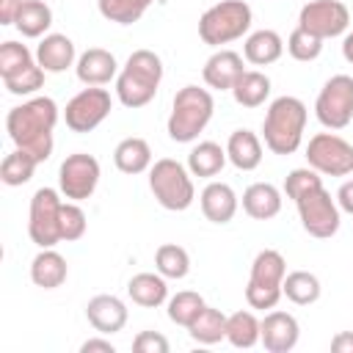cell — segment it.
<instances>
[{"instance_id":"obj_1","label":"cell","mask_w":353,"mask_h":353,"mask_svg":"<svg viewBox=\"0 0 353 353\" xmlns=\"http://www.w3.org/2000/svg\"><path fill=\"white\" fill-rule=\"evenodd\" d=\"M58 124V105L50 97H33L6 116L8 138L17 149H25L39 163H44L52 154V130Z\"/></svg>"},{"instance_id":"obj_2","label":"cell","mask_w":353,"mask_h":353,"mask_svg":"<svg viewBox=\"0 0 353 353\" xmlns=\"http://www.w3.org/2000/svg\"><path fill=\"white\" fill-rule=\"evenodd\" d=\"M163 80V61L152 50H135L116 77V97L124 108H143L154 99Z\"/></svg>"},{"instance_id":"obj_3","label":"cell","mask_w":353,"mask_h":353,"mask_svg":"<svg viewBox=\"0 0 353 353\" xmlns=\"http://www.w3.org/2000/svg\"><path fill=\"white\" fill-rule=\"evenodd\" d=\"M306 130V105L298 97H279L270 102L265 121H262V135L265 146L273 154H292Z\"/></svg>"},{"instance_id":"obj_4","label":"cell","mask_w":353,"mask_h":353,"mask_svg":"<svg viewBox=\"0 0 353 353\" xmlns=\"http://www.w3.org/2000/svg\"><path fill=\"white\" fill-rule=\"evenodd\" d=\"M215 110L212 94L199 85H185L174 94L171 116H168V138L176 143H190L210 124Z\"/></svg>"},{"instance_id":"obj_5","label":"cell","mask_w":353,"mask_h":353,"mask_svg":"<svg viewBox=\"0 0 353 353\" xmlns=\"http://www.w3.org/2000/svg\"><path fill=\"white\" fill-rule=\"evenodd\" d=\"M251 28V6L243 0H221L212 8H207L199 19V36L210 47L229 44L248 33Z\"/></svg>"},{"instance_id":"obj_6","label":"cell","mask_w":353,"mask_h":353,"mask_svg":"<svg viewBox=\"0 0 353 353\" xmlns=\"http://www.w3.org/2000/svg\"><path fill=\"white\" fill-rule=\"evenodd\" d=\"M149 188H152L157 204L171 212L188 210L196 199V188H193L188 168L171 157H163L149 168Z\"/></svg>"},{"instance_id":"obj_7","label":"cell","mask_w":353,"mask_h":353,"mask_svg":"<svg viewBox=\"0 0 353 353\" xmlns=\"http://www.w3.org/2000/svg\"><path fill=\"white\" fill-rule=\"evenodd\" d=\"M287 276V262L279 251L265 248L251 262V279L245 287V301L251 309H273L281 301V281Z\"/></svg>"},{"instance_id":"obj_8","label":"cell","mask_w":353,"mask_h":353,"mask_svg":"<svg viewBox=\"0 0 353 353\" xmlns=\"http://www.w3.org/2000/svg\"><path fill=\"white\" fill-rule=\"evenodd\" d=\"M295 207H298L303 229L312 237L325 240L339 232V204L331 199V193L323 185H314L306 193H301L295 199Z\"/></svg>"},{"instance_id":"obj_9","label":"cell","mask_w":353,"mask_h":353,"mask_svg":"<svg viewBox=\"0 0 353 353\" xmlns=\"http://www.w3.org/2000/svg\"><path fill=\"white\" fill-rule=\"evenodd\" d=\"M317 121L328 130H345L353 121V77L334 74L317 94Z\"/></svg>"},{"instance_id":"obj_10","label":"cell","mask_w":353,"mask_h":353,"mask_svg":"<svg viewBox=\"0 0 353 353\" xmlns=\"http://www.w3.org/2000/svg\"><path fill=\"white\" fill-rule=\"evenodd\" d=\"M306 160L314 171L328 176H347L353 174V143L334 132H317L309 138Z\"/></svg>"},{"instance_id":"obj_11","label":"cell","mask_w":353,"mask_h":353,"mask_svg":"<svg viewBox=\"0 0 353 353\" xmlns=\"http://www.w3.org/2000/svg\"><path fill=\"white\" fill-rule=\"evenodd\" d=\"M61 199L52 188H39L30 199L28 234L39 248H52L61 243Z\"/></svg>"},{"instance_id":"obj_12","label":"cell","mask_w":353,"mask_h":353,"mask_svg":"<svg viewBox=\"0 0 353 353\" xmlns=\"http://www.w3.org/2000/svg\"><path fill=\"white\" fill-rule=\"evenodd\" d=\"M110 108H113L110 94L99 85H88L66 102L63 121L72 132H91L110 116Z\"/></svg>"},{"instance_id":"obj_13","label":"cell","mask_w":353,"mask_h":353,"mask_svg":"<svg viewBox=\"0 0 353 353\" xmlns=\"http://www.w3.org/2000/svg\"><path fill=\"white\" fill-rule=\"evenodd\" d=\"M58 185L69 201H85L99 185V160L94 154H85V152L69 154L61 163Z\"/></svg>"},{"instance_id":"obj_14","label":"cell","mask_w":353,"mask_h":353,"mask_svg":"<svg viewBox=\"0 0 353 353\" xmlns=\"http://www.w3.org/2000/svg\"><path fill=\"white\" fill-rule=\"evenodd\" d=\"M347 25H350V11L342 0H312L301 8V17H298V28L320 39L342 36Z\"/></svg>"},{"instance_id":"obj_15","label":"cell","mask_w":353,"mask_h":353,"mask_svg":"<svg viewBox=\"0 0 353 353\" xmlns=\"http://www.w3.org/2000/svg\"><path fill=\"white\" fill-rule=\"evenodd\" d=\"M262 331H259V342L265 345V350L270 353H287L298 345V336H301V328H298V320L287 312H270L265 314V320L259 323Z\"/></svg>"},{"instance_id":"obj_16","label":"cell","mask_w":353,"mask_h":353,"mask_svg":"<svg viewBox=\"0 0 353 353\" xmlns=\"http://www.w3.org/2000/svg\"><path fill=\"white\" fill-rule=\"evenodd\" d=\"M243 58L234 52V50H218L207 58L204 69H201V77L210 88H218V91H232V85L237 83V77L243 74Z\"/></svg>"},{"instance_id":"obj_17","label":"cell","mask_w":353,"mask_h":353,"mask_svg":"<svg viewBox=\"0 0 353 353\" xmlns=\"http://www.w3.org/2000/svg\"><path fill=\"white\" fill-rule=\"evenodd\" d=\"M85 317L99 334H116L127 325V306L116 295H97L85 306Z\"/></svg>"},{"instance_id":"obj_18","label":"cell","mask_w":353,"mask_h":353,"mask_svg":"<svg viewBox=\"0 0 353 353\" xmlns=\"http://www.w3.org/2000/svg\"><path fill=\"white\" fill-rule=\"evenodd\" d=\"M74 69H77L80 83H85V85H105V83H110L113 77H119V74H116V72H119V63H116L113 52H108V50H102V47L85 50V52L77 58Z\"/></svg>"},{"instance_id":"obj_19","label":"cell","mask_w":353,"mask_h":353,"mask_svg":"<svg viewBox=\"0 0 353 353\" xmlns=\"http://www.w3.org/2000/svg\"><path fill=\"white\" fill-rule=\"evenodd\" d=\"M36 61H39V66L44 72H52V74L66 72L74 63V44H72V39L63 36V33L44 36L39 41V47H36Z\"/></svg>"},{"instance_id":"obj_20","label":"cell","mask_w":353,"mask_h":353,"mask_svg":"<svg viewBox=\"0 0 353 353\" xmlns=\"http://www.w3.org/2000/svg\"><path fill=\"white\" fill-rule=\"evenodd\" d=\"M201 212L212 223H229L237 212V196L226 182H210L201 190Z\"/></svg>"},{"instance_id":"obj_21","label":"cell","mask_w":353,"mask_h":353,"mask_svg":"<svg viewBox=\"0 0 353 353\" xmlns=\"http://www.w3.org/2000/svg\"><path fill=\"white\" fill-rule=\"evenodd\" d=\"M243 210L254 221H270L281 212V193L270 182H254L243 193Z\"/></svg>"},{"instance_id":"obj_22","label":"cell","mask_w":353,"mask_h":353,"mask_svg":"<svg viewBox=\"0 0 353 353\" xmlns=\"http://www.w3.org/2000/svg\"><path fill=\"white\" fill-rule=\"evenodd\" d=\"M226 157L240 171H254L262 163V141L251 130H234L226 141Z\"/></svg>"},{"instance_id":"obj_23","label":"cell","mask_w":353,"mask_h":353,"mask_svg":"<svg viewBox=\"0 0 353 353\" xmlns=\"http://www.w3.org/2000/svg\"><path fill=\"white\" fill-rule=\"evenodd\" d=\"M66 273H69L66 259H63L58 251H52V248H41V251L33 256V262H30V279H33V284L41 287V290H55V287H61V284L66 281Z\"/></svg>"},{"instance_id":"obj_24","label":"cell","mask_w":353,"mask_h":353,"mask_svg":"<svg viewBox=\"0 0 353 353\" xmlns=\"http://www.w3.org/2000/svg\"><path fill=\"white\" fill-rule=\"evenodd\" d=\"M281 52H284L281 36H279L276 30H268V28L251 33V36L245 39V44H243V55H245V61L254 63V66L276 63V61L281 58Z\"/></svg>"},{"instance_id":"obj_25","label":"cell","mask_w":353,"mask_h":353,"mask_svg":"<svg viewBox=\"0 0 353 353\" xmlns=\"http://www.w3.org/2000/svg\"><path fill=\"white\" fill-rule=\"evenodd\" d=\"M127 295L132 298V303L154 309L168 298V287H165V276L163 273H138L130 279L127 284Z\"/></svg>"},{"instance_id":"obj_26","label":"cell","mask_w":353,"mask_h":353,"mask_svg":"<svg viewBox=\"0 0 353 353\" xmlns=\"http://www.w3.org/2000/svg\"><path fill=\"white\" fill-rule=\"evenodd\" d=\"M113 163L121 174H143L152 168V149L143 138H124L113 152Z\"/></svg>"},{"instance_id":"obj_27","label":"cell","mask_w":353,"mask_h":353,"mask_svg":"<svg viewBox=\"0 0 353 353\" xmlns=\"http://www.w3.org/2000/svg\"><path fill=\"white\" fill-rule=\"evenodd\" d=\"M232 97L237 105L243 108H259L268 97H270V77L262 74V72H254V69H245L237 83L232 85Z\"/></svg>"},{"instance_id":"obj_28","label":"cell","mask_w":353,"mask_h":353,"mask_svg":"<svg viewBox=\"0 0 353 353\" xmlns=\"http://www.w3.org/2000/svg\"><path fill=\"white\" fill-rule=\"evenodd\" d=\"M226 149H221L215 141H201L199 146H193L190 149V154H188V171L193 174V176H204V179H210V176H215V174H221V168L226 165Z\"/></svg>"},{"instance_id":"obj_29","label":"cell","mask_w":353,"mask_h":353,"mask_svg":"<svg viewBox=\"0 0 353 353\" xmlns=\"http://www.w3.org/2000/svg\"><path fill=\"white\" fill-rule=\"evenodd\" d=\"M50 25H52V11H50L47 3H41V0H22V6L17 11V19H14V28L22 36L39 39Z\"/></svg>"},{"instance_id":"obj_30","label":"cell","mask_w":353,"mask_h":353,"mask_svg":"<svg viewBox=\"0 0 353 353\" xmlns=\"http://www.w3.org/2000/svg\"><path fill=\"white\" fill-rule=\"evenodd\" d=\"M188 334L193 342L199 345H215L221 339H226V314L221 309H212V306H204L199 312V317L188 325Z\"/></svg>"},{"instance_id":"obj_31","label":"cell","mask_w":353,"mask_h":353,"mask_svg":"<svg viewBox=\"0 0 353 353\" xmlns=\"http://www.w3.org/2000/svg\"><path fill=\"white\" fill-rule=\"evenodd\" d=\"M281 292L287 295V301H292L298 306H309L320 298V279L309 270H292L284 276Z\"/></svg>"},{"instance_id":"obj_32","label":"cell","mask_w":353,"mask_h":353,"mask_svg":"<svg viewBox=\"0 0 353 353\" xmlns=\"http://www.w3.org/2000/svg\"><path fill=\"white\" fill-rule=\"evenodd\" d=\"M259 320L251 312H234L226 317V339L234 347H254L259 342Z\"/></svg>"},{"instance_id":"obj_33","label":"cell","mask_w":353,"mask_h":353,"mask_svg":"<svg viewBox=\"0 0 353 353\" xmlns=\"http://www.w3.org/2000/svg\"><path fill=\"white\" fill-rule=\"evenodd\" d=\"M36 165H39V160L33 154H28L25 149H14L11 154H6V160L0 165V179L8 188H19L33 176Z\"/></svg>"},{"instance_id":"obj_34","label":"cell","mask_w":353,"mask_h":353,"mask_svg":"<svg viewBox=\"0 0 353 353\" xmlns=\"http://www.w3.org/2000/svg\"><path fill=\"white\" fill-rule=\"evenodd\" d=\"M154 268L157 273H163L165 279H185L190 270V256L182 245L176 243H163L154 251Z\"/></svg>"},{"instance_id":"obj_35","label":"cell","mask_w":353,"mask_h":353,"mask_svg":"<svg viewBox=\"0 0 353 353\" xmlns=\"http://www.w3.org/2000/svg\"><path fill=\"white\" fill-rule=\"evenodd\" d=\"M33 63H36V58L25 44H19V41H3L0 44V77L3 80L17 77L19 72H25Z\"/></svg>"},{"instance_id":"obj_36","label":"cell","mask_w":353,"mask_h":353,"mask_svg":"<svg viewBox=\"0 0 353 353\" xmlns=\"http://www.w3.org/2000/svg\"><path fill=\"white\" fill-rule=\"evenodd\" d=\"M204 306H207V303H204V298H201L199 292L182 290V292H176V295L168 301V320L188 328V325L199 317V312H201Z\"/></svg>"},{"instance_id":"obj_37","label":"cell","mask_w":353,"mask_h":353,"mask_svg":"<svg viewBox=\"0 0 353 353\" xmlns=\"http://www.w3.org/2000/svg\"><path fill=\"white\" fill-rule=\"evenodd\" d=\"M99 6V14L110 22H119V25H132L143 17L146 11V0H97Z\"/></svg>"},{"instance_id":"obj_38","label":"cell","mask_w":353,"mask_h":353,"mask_svg":"<svg viewBox=\"0 0 353 353\" xmlns=\"http://www.w3.org/2000/svg\"><path fill=\"white\" fill-rule=\"evenodd\" d=\"M287 52L295 58V61H314L320 52H323V39L303 30V28H295L287 39Z\"/></svg>"},{"instance_id":"obj_39","label":"cell","mask_w":353,"mask_h":353,"mask_svg":"<svg viewBox=\"0 0 353 353\" xmlns=\"http://www.w3.org/2000/svg\"><path fill=\"white\" fill-rule=\"evenodd\" d=\"M85 234V212L80 210L77 201L61 204V240L72 243Z\"/></svg>"},{"instance_id":"obj_40","label":"cell","mask_w":353,"mask_h":353,"mask_svg":"<svg viewBox=\"0 0 353 353\" xmlns=\"http://www.w3.org/2000/svg\"><path fill=\"white\" fill-rule=\"evenodd\" d=\"M3 83H6L8 94L25 97V94H33V91H39V88L44 85V69H41L39 61H36V63L28 66L25 72H19L17 77H8V80H3Z\"/></svg>"},{"instance_id":"obj_41","label":"cell","mask_w":353,"mask_h":353,"mask_svg":"<svg viewBox=\"0 0 353 353\" xmlns=\"http://www.w3.org/2000/svg\"><path fill=\"white\" fill-rule=\"evenodd\" d=\"M314 185H323L320 171H314L312 165H309V168H295V171H290L287 179H284V193L295 201L301 193H306V190L314 188Z\"/></svg>"},{"instance_id":"obj_42","label":"cell","mask_w":353,"mask_h":353,"mask_svg":"<svg viewBox=\"0 0 353 353\" xmlns=\"http://www.w3.org/2000/svg\"><path fill=\"white\" fill-rule=\"evenodd\" d=\"M168 339L157 331H141L135 339H132V350L135 353H168Z\"/></svg>"},{"instance_id":"obj_43","label":"cell","mask_w":353,"mask_h":353,"mask_svg":"<svg viewBox=\"0 0 353 353\" xmlns=\"http://www.w3.org/2000/svg\"><path fill=\"white\" fill-rule=\"evenodd\" d=\"M336 204H339V210L353 215V179L342 182V188L336 190Z\"/></svg>"},{"instance_id":"obj_44","label":"cell","mask_w":353,"mask_h":353,"mask_svg":"<svg viewBox=\"0 0 353 353\" xmlns=\"http://www.w3.org/2000/svg\"><path fill=\"white\" fill-rule=\"evenodd\" d=\"M22 0H0V25H14Z\"/></svg>"},{"instance_id":"obj_45","label":"cell","mask_w":353,"mask_h":353,"mask_svg":"<svg viewBox=\"0 0 353 353\" xmlns=\"http://www.w3.org/2000/svg\"><path fill=\"white\" fill-rule=\"evenodd\" d=\"M331 350L334 353H353V331H339L331 339Z\"/></svg>"},{"instance_id":"obj_46","label":"cell","mask_w":353,"mask_h":353,"mask_svg":"<svg viewBox=\"0 0 353 353\" xmlns=\"http://www.w3.org/2000/svg\"><path fill=\"white\" fill-rule=\"evenodd\" d=\"M80 350H83V353H94V350H99V353H113L116 347H113L108 339H85V342L80 345Z\"/></svg>"},{"instance_id":"obj_47","label":"cell","mask_w":353,"mask_h":353,"mask_svg":"<svg viewBox=\"0 0 353 353\" xmlns=\"http://www.w3.org/2000/svg\"><path fill=\"white\" fill-rule=\"evenodd\" d=\"M342 55H345L347 63H353V33L345 36V41H342Z\"/></svg>"},{"instance_id":"obj_48","label":"cell","mask_w":353,"mask_h":353,"mask_svg":"<svg viewBox=\"0 0 353 353\" xmlns=\"http://www.w3.org/2000/svg\"><path fill=\"white\" fill-rule=\"evenodd\" d=\"M146 3H152V0H146Z\"/></svg>"}]
</instances>
